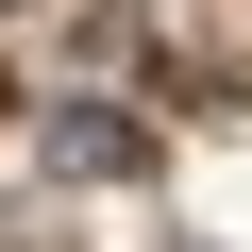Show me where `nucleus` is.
Here are the masks:
<instances>
[{
    "label": "nucleus",
    "mask_w": 252,
    "mask_h": 252,
    "mask_svg": "<svg viewBox=\"0 0 252 252\" xmlns=\"http://www.w3.org/2000/svg\"><path fill=\"white\" fill-rule=\"evenodd\" d=\"M135 152H152V135H135V118H101V101H67V118H51V168H67V185H118Z\"/></svg>",
    "instance_id": "f257e3e1"
},
{
    "label": "nucleus",
    "mask_w": 252,
    "mask_h": 252,
    "mask_svg": "<svg viewBox=\"0 0 252 252\" xmlns=\"http://www.w3.org/2000/svg\"><path fill=\"white\" fill-rule=\"evenodd\" d=\"M0 17H17V0H0Z\"/></svg>",
    "instance_id": "f03ea898"
}]
</instances>
